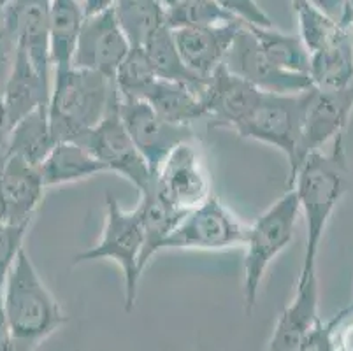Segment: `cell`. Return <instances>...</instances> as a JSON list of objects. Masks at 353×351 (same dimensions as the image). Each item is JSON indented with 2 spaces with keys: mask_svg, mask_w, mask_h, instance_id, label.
Instances as JSON below:
<instances>
[{
  "mask_svg": "<svg viewBox=\"0 0 353 351\" xmlns=\"http://www.w3.org/2000/svg\"><path fill=\"white\" fill-rule=\"evenodd\" d=\"M304 2L311 4L319 11L325 12L327 16L334 19H341L346 14V11H348L346 0H304Z\"/></svg>",
  "mask_w": 353,
  "mask_h": 351,
  "instance_id": "cell-34",
  "label": "cell"
},
{
  "mask_svg": "<svg viewBox=\"0 0 353 351\" xmlns=\"http://www.w3.org/2000/svg\"><path fill=\"white\" fill-rule=\"evenodd\" d=\"M113 11L130 46H143L167 25L165 8L160 0H113Z\"/></svg>",
  "mask_w": 353,
  "mask_h": 351,
  "instance_id": "cell-26",
  "label": "cell"
},
{
  "mask_svg": "<svg viewBox=\"0 0 353 351\" xmlns=\"http://www.w3.org/2000/svg\"><path fill=\"white\" fill-rule=\"evenodd\" d=\"M85 9L78 0H51L50 58L53 70L72 66V54L81 30Z\"/></svg>",
  "mask_w": 353,
  "mask_h": 351,
  "instance_id": "cell-23",
  "label": "cell"
},
{
  "mask_svg": "<svg viewBox=\"0 0 353 351\" xmlns=\"http://www.w3.org/2000/svg\"><path fill=\"white\" fill-rule=\"evenodd\" d=\"M143 50L160 79L187 83V85L194 86V88H197L201 92L202 85L206 83V79L195 76L185 66L181 54H179L178 48L174 44V37H172V30L169 25L160 27L152 37L148 39L146 43L143 44Z\"/></svg>",
  "mask_w": 353,
  "mask_h": 351,
  "instance_id": "cell-25",
  "label": "cell"
},
{
  "mask_svg": "<svg viewBox=\"0 0 353 351\" xmlns=\"http://www.w3.org/2000/svg\"><path fill=\"white\" fill-rule=\"evenodd\" d=\"M350 186V169L345 151V134L334 139L329 153L311 151L299 166L290 188L299 201L301 214L306 221V250L299 278L316 274L320 243L334 209Z\"/></svg>",
  "mask_w": 353,
  "mask_h": 351,
  "instance_id": "cell-1",
  "label": "cell"
},
{
  "mask_svg": "<svg viewBox=\"0 0 353 351\" xmlns=\"http://www.w3.org/2000/svg\"><path fill=\"white\" fill-rule=\"evenodd\" d=\"M307 92H264L256 108L234 130L243 139L259 141L283 151L288 160V185L301 166L304 109Z\"/></svg>",
  "mask_w": 353,
  "mask_h": 351,
  "instance_id": "cell-5",
  "label": "cell"
},
{
  "mask_svg": "<svg viewBox=\"0 0 353 351\" xmlns=\"http://www.w3.org/2000/svg\"><path fill=\"white\" fill-rule=\"evenodd\" d=\"M30 223H0V292H4V283L12 263L23 250L25 237Z\"/></svg>",
  "mask_w": 353,
  "mask_h": 351,
  "instance_id": "cell-31",
  "label": "cell"
},
{
  "mask_svg": "<svg viewBox=\"0 0 353 351\" xmlns=\"http://www.w3.org/2000/svg\"><path fill=\"white\" fill-rule=\"evenodd\" d=\"M346 4H348V11H350V14H352V19H353V0H346Z\"/></svg>",
  "mask_w": 353,
  "mask_h": 351,
  "instance_id": "cell-43",
  "label": "cell"
},
{
  "mask_svg": "<svg viewBox=\"0 0 353 351\" xmlns=\"http://www.w3.org/2000/svg\"><path fill=\"white\" fill-rule=\"evenodd\" d=\"M353 111V83L343 88L323 90L311 86L304 109L301 163L311 151L345 134Z\"/></svg>",
  "mask_w": 353,
  "mask_h": 351,
  "instance_id": "cell-13",
  "label": "cell"
},
{
  "mask_svg": "<svg viewBox=\"0 0 353 351\" xmlns=\"http://www.w3.org/2000/svg\"><path fill=\"white\" fill-rule=\"evenodd\" d=\"M155 185L181 211H190L213 195L210 170L197 139L183 141L172 148L157 170Z\"/></svg>",
  "mask_w": 353,
  "mask_h": 351,
  "instance_id": "cell-9",
  "label": "cell"
},
{
  "mask_svg": "<svg viewBox=\"0 0 353 351\" xmlns=\"http://www.w3.org/2000/svg\"><path fill=\"white\" fill-rule=\"evenodd\" d=\"M259 41L260 48L280 69L288 72L307 74L310 76V53L299 35L281 34L271 28L248 27Z\"/></svg>",
  "mask_w": 353,
  "mask_h": 351,
  "instance_id": "cell-28",
  "label": "cell"
},
{
  "mask_svg": "<svg viewBox=\"0 0 353 351\" xmlns=\"http://www.w3.org/2000/svg\"><path fill=\"white\" fill-rule=\"evenodd\" d=\"M223 66L264 92L297 93L313 86L307 74L288 72L276 66L260 48L259 41L246 25L237 30Z\"/></svg>",
  "mask_w": 353,
  "mask_h": 351,
  "instance_id": "cell-11",
  "label": "cell"
},
{
  "mask_svg": "<svg viewBox=\"0 0 353 351\" xmlns=\"http://www.w3.org/2000/svg\"><path fill=\"white\" fill-rule=\"evenodd\" d=\"M292 6L297 14L299 37L310 54L329 46L345 32L348 25L353 23L350 11H346L341 19H334L304 0H292Z\"/></svg>",
  "mask_w": 353,
  "mask_h": 351,
  "instance_id": "cell-27",
  "label": "cell"
},
{
  "mask_svg": "<svg viewBox=\"0 0 353 351\" xmlns=\"http://www.w3.org/2000/svg\"><path fill=\"white\" fill-rule=\"evenodd\" d=\"M352 314H353V304L350 305V308H346L345 311H341V313H339V314H336V317H334L330 321H327V325H329V328H330V330H332V334L336 332V328H338L339 325H341L343 321L346 320V318L352 317Z\"/></svg>",
  "mask_w": 353,
  "mask_h": 351,
  "instance_id": "cell-38",
  "label": "cell"
},
{
  "mask_svg": "<svg viewBox=\"0 0 353 351\" xmlns=\"http://www.w3.org/2000/svg\"><path fill=\"white\" fill-rule=\"evenodd\" d=\"M118 111L128 135L132 137L153 174H157L160 163L171 153L172 148L183 141L197 139L192 127L169 123L157 114L155 109L144 99L120 95Z\"/></svg>",
  "mask_w": 353,
  "mask_h": 351,
  "instance_id": "cell-10",
  "label": "cell"
},
{
  "mask_svg": "<svg viewBox=\"0 0 353 351\" xmlns=\"http://www.w3.org/2000/svg\"><path fill=\"white\" fill-rule=\"evenodd\" d=\"M16 54V37L2 21H0V90L4 86Z\"/></svg>",
  "mask_w": 353,
  "mask_h": 351,
  "instance_id": "cell-33",
  "label": "cell"
},
{
  "mask_svg": "<svg viewBox=\"0 0 353 351\" xmlns=\"http://www.w3.org/2000/svg\"><path fill=\"white\" fill-rule=\"evenodd\" d=\"M11 350H14V346H12V334L4 309V292H0V351Z\"/></svg>",
  "mask_w": 353,
  "mask_h": 351,
  "instance_id": "cell-35",
  "label": "cell"
},
{
  "mask_svg": "<svg viewBox=\"0 0 353 351\" xmlns=\"http://www.w3.org/2000/svg\"><path fill=\"white\" fill-rule=\"evenodd\" d=\"M246 234L248 225L213 193L197 208L185 212L174 230L163 241L162 251L234 250L243 248Z\"/></svg>",
  "mask_w": 353,
  "mask_h": 351,
  "instance_id": "cell-7",
  "label": "cell"
},
{
  "mask_svg": "<svg viewBox=\"0 0 353 351\" xmlns=\"http://www.w3.org/2000/svg\"><path fill=\"white\" fill-rule=\"evenodd\" d=\"M210 127L236 128L256 108L264 90L230 72L223 63L211 74L201 88Z\"/></svg>",
  "mask_w": 353,
  "mask_h": 351,
  "instance_id": "cell-14",
  "label": "cell"
},
{
  "mask_svg": "<svg viewBox=\"0 0 353 351\" xmlns=\"http://www.w3.org/2000/svg\"><path fill=\"white\" fill-rule=\"evenodd\" d=\"M4 309L14 350H35L69 321L27 251L21 250L4 283Z\"/></svg>",
  "mask_w": 353,
  "mask_h": 351,
  "instance_id": "cell-3",
  "label": "cell"
},
{
  "mask_svg": "<svg viewBox=\"0 0 353 351\" xmlns=\"http://www.w3.org/2000/svg\"><path fill=\"white\" fill-rule=\"evenodd\" d=\"M46 185L39 166L18 154H0V192L8 223H32Z\"/></svg>",
  "mask_w": 353,
  "mask_h": 351,
  "instance_id": "cell-15",
  "label": "cell"
},
{
  "mask_svg": "<svg viewBox=\"0 0 353 351\" xmlns=\"http://www.w3.org/2000/svg\"><path fill=\"white\" fill-rule=\"evenodd\" d=\"M322 323L323 321L319 314V278L316 274L297 278L295 297L276 320L272 334L268 341V350H301L304 341Z\"/></svg>",
  "mask_w": 353,
  "mask_h": 351,
  "instance_id": "cell-16",
  "label": "cell"
},
{
  "mask_svg": "<svg viewBox=\"0 0 353 351\" xmlns=\"http://www.w3.org/2000/svg\"><path fill=\"white\" fill-rule=\"evenodd\" d=\"M167 25L178 27H211V25L237 21L234 16L218 6L216 0H192L179 8L165 9Z\"/></svg>",
  "mask_w": 353,
  "mask_h": 351,
  "instance_id": "cell-30",
  "label": "cell"
},
{
  "mask_svg": "<svg viewBox=\"0 0 353 351\" xmlns=\"http://www.w3.org/2000/svg\"><path fill=\"white\" fill-rule=\"evenodd\" d=\"M143 232L136 209L125 211L120 202L108 193L105 195V218L102 237L95 246L74 257V263L113 260L123 272L125 311L132 313L139 295V283L144 269L141 265Z\"/></svg>",
  "mask_w": 353,
  "mask_h": 351,
  "instance_id": "cell-6",
  "label": "cell"
},
{
  "mask_svg": "<svg viewBox=\"0 0 353 351\" xmlns=\"http://www.w3.org/2000/svg\"><path fill=\"white\" fill-rule=\"evenodd\" d=\"M50 92L51 83L37 72L25 50L16 46L11 72L0 90V101L9 130L32 111L48 106Z\"/></svg>",
  "mask_w": 353,
  "mask_h": 351,
  "instance_id": "cell-18",
  "label": "cell"
},
{
  "mask_svg": "<svg viewBox=\"0 0 353 351\" xmlns=\"http://www.w3.org/2000/svg\"><path fill=\"white\" fill-rule=\"evenodd\" d=\"M111 6H113V0H83L85 14H95V12L104 11V9L111 8Z\"/></svg>",
  "mask_w": 353,
  "mask_h": 351,
  "instance_id": "cell-37",
  "label": "cell"
},
{
  "mask_svg": "<svg viewBox=\"0 0 353 351\" xmlns=\"http://www.w3.org/2000/svg\"><path fill=\"white\" fill-rule=\"evenodd\" d=\"M162 2V6L165 9H172V8H179V6L183 4H188V2H192V0H160Z\"/></svg>",
  "mask_w": 353,
  "mask_h": 351,
  "instance_id": "cell-40",
  "label": "cell"
},
{
  "mask_svg": "<svg viewBox=\"0 0 353 351\" xmlns=\"http://www.w3.org/2000/svg\"><path fill=\"white\" fill-rule=\"evenodd\" d=\"M9 134V127H8V120H6L4 114V108H2V101H0V148L4 150L6 139H8Z\"/></svg>",
  "mask_w": 353,
  "mask_h": 351,
  "instance_id": "cell-39",
  "label": "cell"
},
{
  "mask_svg": "<svg viewBox=\"0 0 353 351\" xmlns=\"http://www.w3.org/2000/svg\"><path fill=\"white\" fill-rule=\"evenodd\" d=\"M6 221V214H4V201H2V192H0V223Z\"/></svg>",
  "mask_w": 353,
  "mask_h": 351,
  "instance_id": "cell-42",
  "label": "cell"
},
{
  "mask_svg": "<svg viewBox=\"0 0 353 351\" xmlns=\"http://www.w3.org/2000/svg\"><path fill=\"white\" fill-rule=\"evenodd\" d=\"M57 144L50 128L48 106L35 109L9 130L2 153L18 154L34 166H41Z\"/></svg>",
  "mask_w": 353,
  "mask_h": 351,
  "instance_id": "cell-24",
  "label": "cell"
},
{
  "mask_svg": "<svg viewBox=\"0 0 353 351\" xmlns=\"http://www.w3.org/2000/svg\"><path fill=\"white\" fill-rule=\"evenodd\" d=\"M128 50L130 43L111 6L95 14H85L72 54V67L95 70L114 79Z\"/></svg>",
  "mask_w": 353,
  "mask_h": 351,
  "instance_id": "cell-12",
  "label": "cell"
},
{
  "mask_svg": "<svg viewBox=\"0 0 353 351\" xmlns=\"http://www.w3.org/2000/svg\"><path fill=\"white\" fill-rule=\"evenodd\" d=\"M9 2H11V0H0V21H2V16H4V12H6V9H8Z\"/></svg>",
  "mask_w": 353,
  "mask_h": 351,
  "instance_id": "cell-41",
  "label": "cell"
},
{
  "mask_svg": "<svg viewBox=\"0 0 353 351\" xmlns=\"http://www.w3.org/2000/svg\"><path fill=\"white\" fill-rule=\"evenodd\" d=\"M334 350L353 351V321L341 327L339 325L334 332Z\"/></svg>",
  "mask_w": 353,
  "mask_h": 351,
  "instance_id": "cell-36",
  "label": "cell"
},
{
  "mask_svg": "<svg viewBox=\"0 0 353 351\" xmlns=\"http://www.w3.org/2000/svg\"><path fill=\"white\" fill-rule=\"evenodd\" d=\"M46 188L72 185L108 172L104 163L76 141H59L39 166Z\"/></svg>",
  "mask_w": 353,
  "mask_h": 351,
  "instance_id": "cell-19",
  "label": "cell"
},
{
  "mask_svg": "<svg viewBox=\"0 0 353 351\" xmlns=\"http://www.w3.org/2000/svg\"><path fill=\"white\" fill-rule=\"evenodd\" d=\"M120 101L114 79L78 67L53 70L48 118L54 141H74L104 120Z\"/></svg>",
  "mask_w": 353,
  "mask_h": 351,
  "instance_id": "cell-2",
  "label": "cell"
},
{
  "mask_svg": "<svg viewBox=\"0 0 353 351\" xmlns=\"http://www.w3.org/2000/svg\"><path fill=\"white\" fill-rule=\"evenodd\" d=\"M74 141L101 160L108 172H117L121 178L128 179L139 193L155 185V174L128 135L120 118L118 104L104 116L101 123L78 135Z\"/></svg>",
  "mask_w": 353,
  "mask_h": 351,
  "instance_id": "cell-8",
  "label": "cell"
},
{
  "mask_svg": "<svg viewBox=\"0 0 353 351\" xmlns=\"http://www.w3.org/2000/svg\"><path fill=\"white\" fill-rule=\"evenodd\" d=\"M159 76L144 53L143 46H130L127 57L114 74V85L120 95L143 99L155 85Z\"/></svg>",
  "mask_w": 353,
  "mask_h": 351,
  "instance_id": "cell-29",
  "label": "cell"
},
{
  "mask_svg": "<svg viewBox=\"0 0 353 351\" xmlns=\"http://www.w3.org/2000/svg\"><path fill=\"white\" fill-rule=\"evenodd\" d=\"M216 2L220 8L225 9L230 16H234L237 21H241L246 27H274L268 12H264V9L260 8L255 0H216Z\"/></svg>",
  "mask_w": 353,
  "mask_h": 351,
  "instance_id": "cell-32",
  "label": "cell"
},
{
  "mask_svg": "<svg viewBox=\"0 0 353 351\" xmlns=\"http://www.w3.org/2000/svg\"><path fill=\"white\" fill-rule=\"evenodd\" d=\"M310 77L314 88L323 90L353 83V23L334 43L310 54Z\"/></svg>",
  "mask_w": 353,
  "mask_h": 351,
  "instance_id": "cell-22",
  "label": "cell"
},
{
  "mask_svg": "<svg viewBox=\"0 0 353 351\" xmlns=\"http://www.w3.org/2000/svg\"><path fill=\"white\" fill-rule=\"evenodd\" d=\"M163 120L174 125H188L206 118V108L197 88L187 83L157 79L143 97Z\"/></svg>",
  "mask_w": 353,
  "mask_h": 351,
  "instance_id": "cell-21",
  "label": "cell"
},
{
  "mask_svg": "<svg viewBox=\"0 0 353 351\" xmlns=\"http://www.w3.org/2000/svg\"><path fill=\"white\" fill-rule=\"evenodd\" d=\"M301 217L297 195L292 188L281 195L268 211L248 225L245 248V313L252 314L259 299L260 285L272 260L290 244L295 225Z\"/></svg>",
  "mask_w": 353,
  "mask_h": 351,
  "instance_id": "cell-4",
  "label": "cell"
},
{
  "mask_svg": "<svg viewBox=\"0 0 353 351\" xmlns=\"http://www.w3.org/2000/svg\"><path fill=\"white\" fill-rule=\"evenodd\" d=\"M143 232V251H141V265L146 269L150 260L162 251L163 241L174 230L185 212L172 205L159 192L157 185L141 193L139 205L136 208Z\"/></svg>",
  "mask_w": 353,
  "mask_h": 351,
  "instance_id": "cell-20",
  "label": "cell"
},
{
  "mask_svg": "<svg viewBox=\"0 0 353 351\" xmlns=\"http://www.w3.org/2000/svg\"><path fill=\"white\" fill-rule=\"evenodd\" d=\"M241 27V21H229L211 27H178L171 30L185 66L195 76L208 79L223 63Z\"/></svg>",
  "mask_w": 353,
  "mask_h": 351,
  "instance_id": "cell-17",
  "label": "cell"
}]
</instances>
